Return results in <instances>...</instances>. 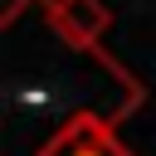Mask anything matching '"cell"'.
I'll return each mask as SVG.
<instances>
[{"label": "cell", "instance_id": "7a4b0ae2", "mask_svg": "<svg viewBox=\"0 0 156 156\" xmlns=\"http://www.w3.org/2000/svg\"><path fill=\"white\" fill-rule=\"evenodd\" d=\"M107 24H112V10L102 0H49V29L78 54H98Z\"/></svg>", "mask_w": 156, "mask_h": 156}, {"label": "cell", "instance_id": "6da1fadb", "mask_svg": "<svg viewBox=\"0 0 156 156\" xmlns=\"http://www.w3.org/2000/svg\"><path fill=\"white\" fill-rule=\"evenodd\" d=\"M34 156H132L117 136V122L112 117H98V112H78L68 117Z\"/></svg>", "mask_w": 156, "mask_h": 156}]
</instances>
